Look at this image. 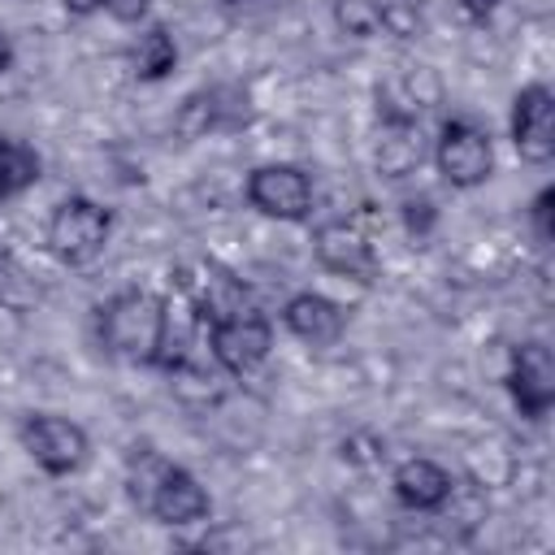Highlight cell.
I'll use <instances>...</instances> for the list:
<instances>
[{"mask_svg":"<svg viewBox=\"0 0 555 555\" xmlns=\"http://www.w3.org/2000/svg\"><path fill=\"white\" fill-rule=\"evenodd\" d=\"M39 173H43L39 152L30 143L13 139V134H0V204L30 191L39 182Z\"/></svg>","mask_w":555,"mask_h":555,"instance_id":"15","label":"cell"},{"mask_svg":"<svg viewBox=\"0 0 555 555\" xmlns=\"http://www.w3.org/2000/svg\"><path fill=\"white\" fill-rule=\"evenodd\" d=\"M512 143L525 160L542 165L555 156V100L542 82H529L512 100Z\"/></svg>","mask_w":555,"mask_h":555,"instance_id":"8","label":"cell"},{"mask_svg":"<svg viewBox=\"0 0 555 555\" xmlns=\"http://www.w3.org/2000/svg\"><path fill=\"white\" fill-rule=\"evenodd\" d=\"M147 4H152V0H108L104 9H108L117 22H139V17L147 13Z\"/></svg>","mask_w":555,"mask_h":555,"instance_id":"23","label":"cell"},{"mask_svg":"<svg viewBox=\"0 0 555 555\" xmlns=\"http://www.w3.org/2000/svg\"><path fill=\"white\" fill-rule=\"evenodd\" d=\"M22 447L30 451V460L52 473V477H65V473H78L87 464V429L56 416V412H30L22 421Z\"/></svg>","mask_w":555,"mask_h":555,"instance_id":"4","label":"cell"},{"mask_svg":"<svg viewBox=\"0 0 555 555\" xmlns=\"http://www.w3.org/2000/svg\"><path fill=\"white\" fill-rule=\"evenodd\" d=\"M108 0H65V13H74V17H91L95 9H104Z\"/></svg>","mask_w":555,"mask_h":555,"instance_id":"25","label":"cell"},{"mask_svg":"<svg viewBox=\"0 0 555 555\" xmlns=\"http://www.w3.org/2000/svg\"><path fill=\"white\" fill-rule=\"evenodd\" d=\"M108 234H113V212L87 195H69L52 208V221H48V247L61 264L78 269V264H91L104 247H108Z\"/></svg>","mask_w":555,"mask_h":555,"instance_id":"2","label":"cell"},{"mask_svg":"<svg viewBox=\"0 0 555 555\" xmlns=\"http://www.w3.org/2000/svg\"><path fill=\"white\" fill-rule=\"evenodd\" d=\"M165 334V299L152 291H121L100 308V338L113 356L152 364Z\"/></svg>","mask_w":555,"mask_h":555,"instance_id":"1","label":"cell"},{"mask_svg":"<svg viewBox=\"0 0 555 555\" xmlns=\"http://www.w3.org/2000/svg\"><path fill=\"white\" fill-rule=\"evenodd\" d=\"M317 247V260L330 269V273H343V278H356V282H373L377 278V256H373V243L347 225V221H330L317 230L312 238Z\"/></svg>","mask_w":555,"mask_h":555,"instance_id":"10","label":"cell"},{"mask_svg":"<svg viewBox=\"0 0 555 555\" xmlns=\"http://www.w3.org/2000/svg\"><path fill=\"white\" fill-rule=\"evenodd\" d=\"M338 22H343L351 35H369V30L377 26V13H373V4H360V0H343V4H338Z\"/></svg>","mask_w":555,"mask_h":555,"instance_id":"22","label":"cell"},{"mask_svg":"<svg viewBox=\"0 0 555 555\" xmlns=\"http://www.w3.org/2000/svg\"><path fill=\"white\" fill-rule=\"evenodd\" d=\"M529 217H533V234H538V243H551V238H555V186H542V191H538Z\"/></svg>","mask_w":555,"mask_h":555,"instance_id":"21","label":"cell"},{"mask_svg":"<svg viewBox=\"0 0 555 555\" xmlns=\"http://www.w3.org/2000/svg\"><path fill=\"white\" fill-rule=\"evenodd\" d=\"M425 160V139L416 117H386L377 130V169L386 178H408Z\"/></svg>","mask_w":555,"mask_h":555,"instance_id":"13","label":"cell"},{"mask_svg":"<svg viewBox=\"0 0 555 555\" xmlns=\"http://www.w3.org/2000/svg\"><path fill=\"white\" fill-rule=\"evenodd\" d=\"M451 481L455 477L442 464H434V460H403L395 468V494L412 512H438V503L447 499Z\"/></svg>","mask_w":555,"mask_h":555,"instance_id":"14","label":"cell"},{"mask_svg":"<svg viewBox=\"0 0 555 555\" xmlns=\"http://www.w3.org/2000/svg\"><path fill=\"white\" fill-rule=\"evenodd\" d=\"M9 65H13V43H9V35L0 30V74H9Z\"/></svg>","mask_w":555,"mask_h":555,"instance_id":"26","label":"cell"},{"mask_svg":"<svg viewBox=\"0 0 555 555\" xmlns=\"http://www.w3.org/2000/svg\"><path fill=\"white\" fill-rule=\"evenodd\" d=\"M173 65H178V43H173V35H169L165 26H152L147 35H139V43H134V74H139V78L156 82V78H165Z\"/></svg>","mask_w":555,"mask_h":555,"instance_id":"17","label":"cell"},{"mask_svg":"<svg viewBox=\"0 0 555 555\" xmlns=\"http://www.w3.org/2000/svg\"><path fill=\"white\" fill-rule=\"evenodd\" d=\"M507 390H512L520 416L538 421V416L551 412V403H555V356L542 338H525L520 347H512Z\"/></svg>","mask_w":555,"mask_h":555,"instance_id":"7","label":"cell"},{"mask_svg":"<svg viewBox=\"0 0 555 555\" xmlns=\"http://www.w3.org/2000/svg\"><path fill=\"white\" fill-rule=\"evenodd\" d=\"M282 321L295 338L312 343V347H325V343H338L343 330H347V312L330 299V295H317V291H299L286 299L282 308Z\"/></svg>","mask_w":555,"mask_h":555,"instance_id":"12","label":"cell"},{"mask_svg":"<svg viewBox=\"0 0 555 555\" xmlns=\"http://www.w3.org/2000/svg\"><path fill=\"white\" fill-rule=\"evenodd\" d=\"M434 225H438V208H434V199L429 195H416V199H403V230L421 243V238H429L434 234Z\"/></svg>","mask_w":555,"mask_h":555,"instance_id":"20","label":"cell"},{"mask_svg":"<svg viewBox=\"0 0 555 555\" xmlns=\"http://www.w3.org/2000/svg\"><path fill=\"white\" fill-rule=\"evenodd\" d=\"M460 9H464V17H473V22H486V17L499 9V0H460Z\"/></svg>","mask_w":555,"mask_h":555,"instance_id":"24","label":"cell"},{"mask_svg":"<svg viewBox=\"0 0 555 555\" xmlns=\"http://www.w3.org/2000/svg\"><path fill=\"white\" fill-rule=\"evenodd\" d=\"M251 121V108H247V95L238 87H208V91H195L186 95V104L178 108V130L186 139H199L208 130H234V126H247Z\"/></svg>","mask_w":555,"mask_h":555,"instance_id":"9","label":"cell"},{"mask_svg":"<svg viewBox=\"0 0 555 555\" xmlns=\"http://www.w3.org/2000/svg\"><path fill=\"white\" fill-rule=\"evenodd\" d=\"M373 13H377V22H382V30L399 35V39H416L421 26H425L416 0H382V4H373Z\"/></svg>","mask_w":555,"mask_h":555,"instance_id":"18","label":"cell"},{"mask_svg":"<svg viewBox=\"0 0 555 555\" xmlns=\"http://www.w3.org/2000/svg\"><path fill=\"white\" fill-rule=\"evenodd\" d=\"M434 160H438V173L468 191V186H481L490 173H494V147H490V134L464 117H451L442 121L438 130V147H434Z\"/></svg>","mask_w":555,"mask_h":555,"instance_id":"3","label":"cell"},{"mask_svg":"<svg viewBox=\"0 0 555 555\" xmlns=\"http://www.w3.org/2000/svg\"><path fill=\"white\" fill-rule=\"evenodd\" d=\"M247 204L278 221H304L312 212V182L299 165H260L247 178Z\"/></svg>","mask_w":555,"mask_h":555,"instance_id":"6","label":"cell"},{"mask_svg":"<svg viewBox=\"0 0 555 555\" xmlns=\"http://www.w3.org/2000/svg\"><path fill=\"white\" fill-rule=\"evenodd\" d=\"M438 512L447 516V529H455L460 538H468L481 520H486V494L473 481H451L447 499L438 503Z\"/></svg>","mask_w":555,"mask_h":555,"instance_id":"16","label":"cell"},{"mask_svg":"<svg viewBox=\"0 0 555 555\" xmlns=\"http://www.w3.org/2000/svg\"><path fill=\"white\" fill-rule=\"evenodd\" d=\"M208 347H212V356H217L221 369L251 373L269 356V347H273V325L256 308H234L230 317H221V321L208 325Z\"/></svg>","mask_w":555,"mask_h":555,"instance_id":"5","label":"cell"},{"mask_svg":"<svg viewBox=\"0 0 555 555\" xmlns=\"http://www.w3.org/2000/svg\"><path fill=\"white\" fill-rule=\"evenodd\" d=\"M160 525H195L212 512L208 503V490L199 486V477L182 464H165L160 481H156V494H152V507H147Z\"/></svg>","mask_w":555,"mask_h":555,"instance_id":"11","label":"cell"},{"mask_svg":"<svg viewBox=\"0 0 555 555\" xmlns=\"http://www.w3.org/2000/svg\"><path fill=\"white\" fill-rule=\"evenodd\" d=\"M160 473H165V460H160V455L143 451V455L134 460V473H130V499H134L143 512L152 507V494H156V481H160Z\"/></svg>","mask_w":555,"mask_h":555,"instance_id":"19","label":"cell"}]
</instances>
